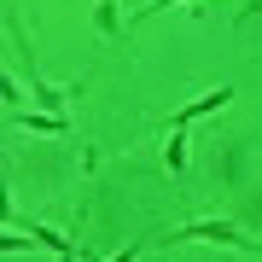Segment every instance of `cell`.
<instances>
[{
    "instance_id": "obj_4",
    "label": "cell",
    "mask_w": 262,
    "mask_h": 262,
    "mask_svg": "<svg viewBox=\"0 0 262 262\" xmlns=\"http://www.w3.org/2000/svg\"><path fill=\"white\" fill-rule=\"evenodd\" d=\"M18 227H29V239H35V245H47V251H58V262H70V239L58 233V227H41V222H18Z\"/></svg>"
},
{
    "instance_id": "obj_8",
    "label": "cell",
    "mask_w": 262,
    "mask_h": 262,
    "mask_svg": "<svg viewBox=\"0 0 262 262\" xmlns=\"http://www.w3.org/2000/svg\"><path fill=\"white\" fill-rule=\"evenodd\" d=\"M169 6H192V0H151V6H146V18H151V12H169Z\"/></svg>"
},
{
    "instance_id": "obj_6",
    "label": "cell",
    "mask_w": 262,
    "mask_h": 262,
    "mask_svg": "<svg viewBox=\"0 0 262 262\" xmlns=\"http://www.w3.org/2000/svg\"><path fill=\"white\" fill-rule=\"evenodd\" d=\"M94 24H99V35H117V0H99Z\"/></svg>"
},
{
    "instance_id": "obj_5",
    "label": "cell",
    "mask_w": 262,
    "mask_h": 262,
    "mask_svg": "<svg viewBox=\"0 0 262 262\" xmlns=\"http://www.w3.org/2000/svg\"><path fill=\"white\" fill-rule=\"evenodd\" d=\"M163 163H169V175H181V169H187V134H181V128H169V151H163Z\"/></svg>"
},
{
    "instance_id": "obj_1",
    "label": "cell",
    "mask_w": 262,
    "mask_h": 262,
    "mask_svg": "<svg viewBox=\"0 0 262 262\" xmlns=\"http://www.w3.org/2000/svg\"><path fill=\"white\" fill-rule=\"evenodd\" d=\"M187 239H210V245H227V251H256L262 256V239H251L233 222H192V227H175V233L158 239V245H187Z\"/></svg>"
},
{
    "instance_id": "obj_7",
    "label": "cell",
    "mask_w": 262,
    "mask_h": 262,
    "mask_svg": "<svg viewBox=\"0 0 262 262\" xmlns=\"http://www.w3.org/2000/svg\"><path fill=\"white\" fill-rule=\"evenodd\" d=\"M140 251H146V239H134V245H122V251H117L111 262H140Z\"/></svg>"
},
{
    "instance_id": "obj_3",
    "label": "cell",
    "mask_w": 262,
    "mask_h": 262,
    "mask_svg": "<svg viewBox=\"0 0 262 262\" xmlns=\"http://www.w3.org/2000/svg\"><path fill=\"white\" fill-rule=\"evenodd\" d=\"M12 122L35 134H70V117H58V111H12Z\"/></svg>"
},
{
    "instance_id": "obj_2",
    "label": "cell",
    "mask_w": 262,
    "mask_h": 262,
    "mask_svg": "<svg viewBox=\"0 0 262 262\" xmlns=\"http://www.w3.org/2000/svg\"><path fill=\"white\" fill-rule=\"evenodd\" d=\"M227 99H233V88H210L204 99H192V105H181V111H175V122H169V128H187V122H198V117H210V111H222Z\"/></svg>"
}]
</instances>
